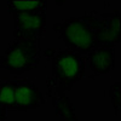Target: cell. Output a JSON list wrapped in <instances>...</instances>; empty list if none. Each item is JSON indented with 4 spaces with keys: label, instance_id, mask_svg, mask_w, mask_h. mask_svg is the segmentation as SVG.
<instances>
[{
    "label": "cell",
    "instance_id": "1",
    "mask_svg": "<svg viewBox=\"0 0 121 121\" xmlns=\"http://www.w3.org/2000/svg\"><path fill=\"white\" fill-rule=\"evenodd\" d=\"M51 64L52 74L47 80L48 96L65 93L85 75V57L70 50H62L55 53Z\"/></svg>",
    "mask_w": 121,
    "mask_h": 121
},
{
    "label": "cell",
    "instance_id": "2",
    "mask_svg": "<svg viewBox=\"0 0 121 121\" xmlns=\"http://www.w3.org/2000/svg\"><path fill=\"white\" fill-rule=\"evenodd\" d=\"M40 58V40L15 39L0 57V67L10 74L19 75L36 68Z\"/></svg>",
    "mask_w": 121,
    "mask_h": 121
},
{
    "label": "cell",
    "instance_id": "3",
    "mask_svg": "<svg viewBox=\"0 0 121 121\" xmlns=\"http://www.w3.org/2000/svg\"><path fill=\"white\" fill-rule=\"evenodd\" d=\"M67 50L86 57L92 50L98 47L93 32L81 17H72L53 26Z\"/></svg>",
    "mask_w": 121,
    "mask_h": 121
},
{
    "label": "cell",
    "instance_id": "4",
    "mask_svg": "<svg viewBox=\"0 0 121 121\" xmlns=\"http://www.w3.org/2000/svg\"><path fill=\"white\" fill-rule=\"evenodd\" d=\"M93 32L98 46L114 47L120 43V11L112 13L87 12L81 17Z\"/></svg>",
    "mask_w": 121,
    "mask_h": 121
},
{
    "label": "cell",
    "instance_id": "5",
    "mask_svg": "<svg viewBox=\"0 0 121 121\" xmlns=\"http://www.w3.org/2000/svg\"><path fill=\"white\" fill-rule=\"evenodd\" d=\"M15 39L40 40L46 29V10L28 13H15Z\"/></svg>",
    "mask_w": 121,
    "mask_h": 121
},
{
    "label": "cell",
    "instance_id": "6",
    "mask_svg": "<svg viewBox=\"0 0 121 121\" xmlns=\"http://www.w3.org/2000/svg\"><path fill=\"white\" fill-rule=\"evenodd\" d=\"M40 88L27 79L15 80V112H28L39 108L44 103Z\"/></svg>",
    "mask_w": 121,
    "mask_h": 121
},
{
    "label": "cell",
    "instance_id": "7",
    "mask_svg": "<svg viewBox=\"0 0 121 121\" xmlns=\"http://www.w3.org/2000/svg\"><path fill=\"white\" fill-rule=\"evenodd\" d=\"M86 58L87 65L93 75H105L112 72L115 67V47L98 46L92 50Z\"/></svg>",
    "mask_w": 121,
    "mask_h": 121
},
{
    "label": "cell",
    "instance_id": "8",
    "mask_svg": "<svg viewBox=\"0 0 121 121\" xmlns=\"http://www.w3.org/2000/svg\"><path fill=\"white\" fill-rule=\"evenodd\" d=\"M52 103L59 121H79L75 107L65 93L52 95Z\"/></svg>",
    "mask_w": 121,
    "mask_h": 121
},
{
    "label": "cell",
    "instance_id": "9",
    "mask_svg": "<svg viewBox=\"0 0 121 121\" xmlns=\"http://www.w3.org/2000/svg\"><path fill=\"white\" fill-rule=\"evenodd\" d=\"M7 11L15 13H28L35 11H43L47 7V1H40V0H16V1H7Z\"/></svg>",
    "mask_w": 121,
    "mask_h": 121
},
{
    "label": "cell",
    "instance_id": "10",
    "mask_svg": "<svg viewBox=\"0 0 121 121\" xmlns=\"http://www.w3.org/2000/svg\"><path fill=\"white\" fill-rule=\"evenodd\" d=\"M0 104L7 110L15 112V80L0 84Z\"/></svg>",
    "mask_w": 121,
    "mask_h": 121
},
{
    "label": "cell",
    "instance_id": "11",
    "mask_svg": "<svg viewBox=\"0 0 121 121\" xmlns=\"http://www.w3.org/2000/svg\"><path fill=\"white\" fill-rule=\"evenodd\" d=\"M121 91H120V82H116L114 85L110 86L109 88V97L112 100V104L115 110V115L120 114V109H121Z\"/></svg>",
    "mask_w": 121,
    "mask_h": 121
},
{
    "label": "cell",
    "instance_id": "12",
    "mask_svg": "<svg viewBox=\"0 0 121 121\" xmlns=\"http://www.w3.org/2000/svg\"><path fill=\"white\" fill-rule=\"evenodd\" d=\"M7 109L4 108L1 104H0V121H7Z\"/></svg>",
    "mask_w": 121,
    "mask_h": 121
}]
</instances>
